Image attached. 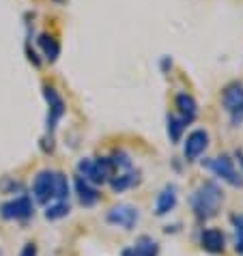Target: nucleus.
<instances>
[{"mask_svg":"<svg viewBox=\"0 0 243 256\" xmlns=\"http://www.w3.org/2000/svg\"><path fill=\"white\" fill-rule=\"evenodd\" d=\"M44 97L48 102V134L52 136V132L56 130V125H58V120L62 118L65 114V102H62V97L58 95V90H56L52 84H44Z\"/></svg>","mask_w":243,"mask_h":256,"instance_id":"obj_8","label":"nucleus"},{"mask_svg":"<svg viewBox=\"0 0 243 256\" xmlns=\"http://www.w3.org/2000/svg\"><path fill=\"white\" fill-rule=\"evenodd\" d=\"M176 186H166L155 200V216H168L170 211L176 207Z\"/></svg>","mask_w":243,"mask_h":256,"instance_id":"obj_13","label":"nucleus"},{"mask_svg":"<svg viewBox=\"0 0 243 256\" xmlns=\"http://www.w3.org/2000/svg\"><path fill=\"white\" fill-rule=\"evenodd\" d=\"M69 211H71V204L69 200H56V202H50L48 207H46V220H62V218H67L69 216Z\"/></svg>","mask_w":243,"mask_h":256,"instance_id":"obj_18","label":"nucleus"},{"mask_svg":"<svg viewBox=\"0 0 243 256\" xmlns=\"http://www.w3.org/2000/svg\"><path fill=\"white\" fill-rule=\"evenodd\" d=\"M140 220V211L138 207H134V204H114V207L106 213V222L112 224V226H120V228L125 230H132L136 224H138Z\"/></svg>","mask_w":243,"mask_h":256,"instance_id":"obj_7","label":"nucleus"},{"mask_svg":"<svg viewBox=\"0 0 243 256\" xmlns=\"http://www.w3.org/2000/svg\"><path fill=\"white\" fill-rule=\"evenodd\" d=\"M132 252L134 256H160V244L148 234H142L132 246Z\"/></svg>","mask_w":243,"mask_h":256,"instance_id":"obj_15","label":"nucleus"},{"mask_svg":"<svg viewBox=\"0 0 243 256\" xmlns=\"http://www.w3.org/2000/svg\"><path fill=\"white\" fill-rule=\"evenodd\" d=\"M20 256H37V246H34V244H26L22 248V252H20Z\"/></svg>","mask_w":243,"mask_h":256,"instance_id":"obj_22","label":"nucleus"},{"mask_svg":"<svg viewBox=\"0 0 243 256\" xmlns=\"http://www.w3.org/2000/svg\"><path fill=\"white\" fill-rule=\"evenodd\" d=\"M185 120L178 116V114H170L168 112V116H166V132H168V138H170V142H181V138H183V132H185Z\"/></svg>","mask_w":243,"mask_h":256,"instance_id":"obj_16","label":"nucleus"},{"mask_svg":"<svg viewBox=\"0 0 243 256\" xmlns=\"http://www.w3.org/2000/svg\"><path fill=\"white\" fill-rule=\"evenodd\" d=\"M37 41H39V46H41V50H44V54H46L48 60L54 62L60 56V44L54 37H50V34H41Z\"/></svg>","mask_w":243,"mask_h":256,"instance_id":"obj_17","label":"nucleus"},{"mask_svg":"<svg viewBox=\"0 0 243 256\" xmlns=\"http://www.w3.org/2000/svg\"><path fill=\"white\" fill-rule=\"evenodd\" d=\"M34 200L41 204H50L56 200L69 198V179L58 170H41L32 181Z\"/></svg>","mask_w":243,"mask_h":256,"instance_id":"obj_1","label":"nucleus"},{"mask_svg":"<svg viewBox=\"0 0 243 256\" xmlns=\"http://www.w3.org/2000/svg\"><path fill=\"white\" fill-rule=\"evenodd\" d=\"M110 164H112V168H114V172H127V170H132L134 166V162H132V155L130 153H125V151H114L110 155Z\"/></svg>","mask_w":243,"mask_h":256,"instance_id":"obj_19","label":"nucleus"},{"mask_svg":"<svg viewBox=\"0 0 243 256\" xmlns=\"http://www.w3.org/2000/svg\"><path fill=\"white\" fill-rule=\"evenodd\" d=\"M224 202V192L216 181H204L192 192L190 204L198 220H211L218 216V211Z\"/></svg>","mask_w":243,"mask_h":256,"instance_id":"obj_2","label":"nucleus"},{"mask_svg":"<svg viewBox=\"0 0 243 256\" xmlns=\"http://www.w3.org/2000/svg\"><path fill=\"white\" fill-rule=\"evenodd\" d=\"M202 166L206 170H211L218 179L228 183V186L243 188V172H241V170H237V166H234V160L230 158V155H218V158H209V160L202 162Z\"/></svg>","mask_w":243,"mask_h":256,"instance_id":"obj_4","label":"nucleus"},{"mask_svg":"<svg viewBox=\"0 0 243 256\" xmlns=\"http://www.w3.org/2000/svg\"><path fill=\"white\" fill-rule=\"evenodd\" d=\"M76 194H78V200H80L82 207H92V204L99 202V190L95 186H90L88 181L80 179V176H76Z\"/></svg>","mask_w":243,"mask_h":256,"instance_id":"obj_12","label":"nucleus"},{"mask_svg":"<svg viewBox=\"0 0 243 256\" xmlns=\"http://www.w3.org/2000/svg\"><path fill=\"white\" fill-rule=\"evenodd\" d=\"M222 106H224L226 114L230 116V123L239 127L243 123V84L230 82L222 90Z\"/></svg>","mask_w":243,"mask_h":256,"instance_id":"obj_5","label":"nucleus"},{"mask_svg":"<svg viewBox=\"0 0 243 256\" xmlns=\"http://www.w3.org/2000/svg\"><path fill=\"white\" fill-rule=\"evenodd\" d=\"M174 106H176V110H178V116H181L188 125L198 116V104H196V99L192 97L190 93H176Z\"/></svg>","mask_w":243,"mask_h":256,"instance_id":"obj_11","label":"nucleus"},{"mask_svg":"<svg viewBox=\"0 0 243 256\" xmlns=\"http://www.w3.org/2000/svg\"><path fill=\"white\" fill-rule=\"evenodd\" d=\"M78 176L88 181L90 186H104L114 176V168L110 164V158H84L78 162Z\"/></svg>","mask_w":243,"mask_h":256,"instance_id":"obj_3","label":"nucleus"},{"mask_svg":"<svg viewBox=\"0 0 243 256\" xmlns=\"http://www.w3.org/2000/svg\"><path fill=\"white\" fill-rule=\"evenodd\" d=\"M200 248L209 254H222L226 250V237L218 228H206L200 232Z\"/></svg>","mask_w":243,"mask_h":256,"instance_id":"obj_10","label":"nucleus"},{"mask_svg":"<svg viewBox=\"0 0 243 256\" xmlns=\"http://www.w3.org/2000/svg\"><path fill=\"white\" fill-rule=\"evenodd\" d=\"M160 69H162V74H168V71L172 69V58H170V56H162Z\"/></svg>","mask_w":243,"mask_h":256,"instance_id":"obj_21","label":"nucleus"},{"mask_svg":"<svg viewBox=\"0 0 243 256\" xmlns=\"http://www.w3.org/2000/svg\"><path fill=\"white\" fill-rule=\"evenodd\" d=\"M108 183H110L112 192L120 194V192H125V190L134 188V186H138V183H140V172H134V170H127V172H118L116 176H112Z\"/></svg>","mask_w":243,"mask_h":256,"instance_id":"obj_14","label":"nucleus"},{"mask_svg":"<svg viewBox=\"0 0 243 256\" xmlns=\"http://www.w3.org/2000/svg\"><path fill=\"white\" fill-rule=\"evenodd\" d=\"M232 228H234V248H237V254L243 256V213L230 218Z\"/></svg>","mask_w":243,"mask_h":256,"instance_id":"obj_20","label":"nucleus"},{"mask_svg":"<svg viewBox=\"0 0 243 256\" xmlns=\"http://www.w3.org/2000/svg\"><path fill=\"white\" fill-rule=\"evenodd\" d=\"M206 146H209V134L204 130H194L192 134H188V138L183 142L185 162H196L200 155L206 151Z\"/></svg>","mask_w":243,"mask_h":256,"instance_id":"obj_9","label":"nucleus"},{"mask_svg":"<svg viewBox=\"0 0 243 256\" xmlns=\"http://www.w3.org/2000/svg\"><path fill=\"white\" fill-rule=\"evenodd\" d=\"M234 155H237V160H239V164H241V166H243V151H241V148H239V151H237V153H234Z\"/></svg>","mask_w":243,"mask_h":256,"instance_id":"obj_23","label":"nucleus"},{"mask_svg":"<svg viewBox=\"0 0 243 256\" xmlns=\"http://www.w3.org/2000/svg\"><path fill=\"white\" fill-rule=\"evenodd\" d=\"M34 213V207H32V200L30 196L26 194H20L16 198H11V200H6L0 204V218L2 220H16V222H24V220L32 218Z\"/></svg>","mask_w":243,"mask_h":256,"instance_id":"obj_6","label":"nucleus"}]
</instances>
